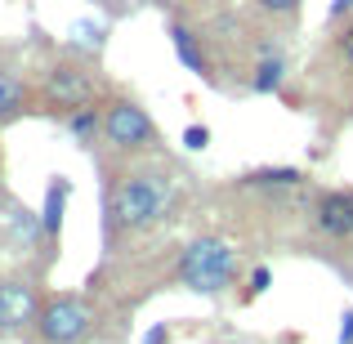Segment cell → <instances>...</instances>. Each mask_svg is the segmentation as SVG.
<instances>
[{
    "instance_id": "cell-15",
    "label": "cell",
    "mask_w": 353,
    "mask_h": 344,
    "mask_svg": "<svg viewBox=\"0 0 353 344\" xmlns=\"http://www.w3.org/2000/svg\"><path fill=\"white\" fill-rule=\"evenodd\" d=\"M206 143H210V125H188L183 130V148H188V152H206Z\"/></svg>"
},
{
    "instance_id": "cell-3",
    "label": "cell",
    "mask_w": 353,
    "mask_h": 344,
    "mask_svg": "<svg viewBox=\"0 0 353 344\" xmlns=\"http://www.w3.org/2000/svg\"><path fill=\"white\" fill-rule=\"evenodd\" d=\"M36 336L45 344H90L94 336V309L81 295H50L36 313Z\"/></svg>"
},
{
    "instance_id": "cell-5",
    "label": "cell",
    "mask_w": 353,
    "mask_h": 344,
    "mask_svg": "<svg viewBox=\"0 0 353 344\" xmlns=\"http://www.w3.org/2000/svg\"><path fill=\"white\" fill-rule=\"evenodd\" d=\"M41 99L50 103V112H77V108L94 103V77H90V68L81 59H59L50 63V72H45L41 81Z\"/></svg>"
},
{
    "instance_id": "cell-10",
    "label": "cell",
    "mask_w": 353,
    "mask_h": 344,
    "mask_svg": "<svg viewBox=\"0 0 353 344\" xmlns=\"http://www.w3.org/2000/svg\"><path fill=\"white\" fill-rule=\"evenodd\" d=\"M286 72H291V63H286V54L282 50H264L255 59V72H250V94H277L282 90V81H286Z\"/></svg>"
},
{
    "instance_id": "cell-21",
    "label": "cell",
    "mask_w": 353,
    "mask_h": 344,
    "mask_svg": "<svg viewBox=\"0 0 353 344\" xmlns=\"http://www.w3.org/2000/svg\"><path fill=\"white\" fill-rule=\"evenodd\" d=\"M157 5H183V0H157Z\"/></svg>"
},
{
    "instance_id": "cell-19",
    "label": "cell",
    "mask_w": 353,
    "mask_h": 344,
    "mask_svg": "<svg viewBox=\"0 0 353 344\" xmlns=\"http://www.w3.org/2000/svg\"><path fill=\"white\" fill-rule=\"evenodd\" d=\"M340 344H353V309H345L340 318Z\"/></svg>"
},
{
    "instance_id": "cell-8",
    "label": "cell",
    "mask_w": 353,
    "mask_h": 344,
    "mask_svg": "<svg viewBox=\"0 0 353 344\" xmlns=\"http://www.w3.org/2000/svg\"><path fill=\"white\" fill-rule=\"evenodd\" d=\"M170 45H174V59H179L183 68L192 72V77L215 81V72H210V54H206V45H201V36L192 32V27L170 23Z\"/></svg>"
},
{
    "instance_id": "cell-4",
    "label": "cell",
    "mask_w": 353,
    "mask_h": 344,
    "mask_svg": "<svg viewBox=\"0 0 353 344\" xmlns=\"http://www.w3.org/2000/svg\"><path fill=\"white\" fill-rule=\"evenodd\" d=\"M103 139L117 152H148V148L161 143V130H157V121L148 117L143 103L112 99V103H103Z\"/></svg>"
},
{
    "instance_id": "cell-14",
    "label": "cell",
    "mask_w": 353,
    "mask_h": 344,
    "mask_svg": "<svg viewBox=\"0 0 353 344\" xmlns=\"http://www.w3.org/2000/svg\"><path fill=\"white\" fill-rule=\"evenodd\" d=\"M268 286H273V268H268V264H259L255 273L246 277V300H259V295H264Z\"/></svg>"
},
{
    "instance_id": "cell-6",
    "label": "cell",
    "mask_w": 353,
    "mask_h": 344,
    "mask_svg": "<svg viewBox=\"0 0 353 344\" xmlns=\"http://www.w3.org/2000/svg\"><path fill=\"white\" fill-rule=\"evenodd\" d=\"M36 313H41L36 286L27 277H5L0 282V340H14L27 327H36Z\"/></svg>"
},
{
    "instance_id": "cell-11",
    "label": "cell",
    "mask_w": 353,
    "mask_h": 344,
    "mask_svg": "<svg viewBox=\"0 0 353 344\" xmlns=\"http://www.w3.org/2000/svg\"><path fill=\"white\" fill-rule=\"evenodd\" d=\"M241 183L255 188V192H282V188H300L304 170L300 165H259V170H250Z\"/></svg>"
},
{
    "instance_id": "cell-9",
    "label": "cell",
    "mask_w": 353,
    "mask_h": 344,
    "mask_svg": "<svg viewBox=\"0 0 353 344\" xmlns=\"http://www.w3.org/2000/svg\"><path fill=\"white\" fill-rule=\"evenodd\" d=\"M68 179L63 174H54L50 179V188H45V201H41V237H45V246H54L59 241V232H63V210H68Z\"/></svg>"
},
{
    "instance_id": "cell-22",
    "label": "cell",
    "mask_w": 353,
    "mask_h": 344,
    "mask_svg": "<svg viewBox=\"0 0 353 344\" xmlns=\"http://www.w3.org/2000/svg\"><path fill=\"white\" fill-rule=\"evenodd\" d=\"M224 344H246V340H224Z\"/></svg>"
},
{
    "instance_id": "cell-1",
    "label": "cell",
    "mask_w": 353,
    "mask_h": 344,
    "mask_svg": "<svg viewBox=\"0 0 353 344\" xmlns=\"http://www.w3.org/2000/svg\"><path fill=\"white\" fill-rule=\"evenodd\" d=\"M165 201H170V179L161 170H130L125 179L117 183V192L108 197V241L125 237V232H143L161 219Z\"/></svg>"
},
{
    "instance_id": "cell-13",
    "label": "cell",
    "mask_w": 353,
    "mask_h": 344,
    "mask_svg": "<svg viewBox=\"0 0 353 344\" xmlns=\"http://www.w3.org/2000/svg\"><path fill=\"white\" fill-rule=\"evenodd\" d=\"M63 125H68V134L77 139L81 148H90L99 134H103V108L85 103V108H77V112H68V117H63Z\"/></svg>"
},
{
    "instance_id": "cell-2",
    "label": "cell",
    "mask_w": 353,
    "mask_h": 344,
    "mask_svg": "<svg viewBox=\"0 0 353 344\" xmlns=\"http://www.w3.org/2000/svg\"><path fill=\"white\" fill-rule=\"evenodd\" d=\"M174 282L192 295H224L237 282V250L219 237H192L179 250Z\"/></svg>"
},
{
    "instance_id": "cell-18",
    "label": "cell",
    "mask_w": 353,
    "mask_h": 344,
    "mask_svg": "<svg viewBox=\"0 0 353 344\" xmlns=\"http://www.w3.org/2000/svg\"><path fill=\"white\" fill-rule=\"evenodd\" d=\"M143 344H170V327H165V322L148 327V331H143Z\"/></svg>"
},
{
    "instance_id": "cell-16",
    "label": "cell",
    "mask_w": 353,
    "mask_h": 344,
    "mask_svg": "<svg viewBox=\"0 0 353 344\" xmlns=\"http://www.w3.org/2000/svg\"><path fill=\"white\" fill-rule=\"evenodd\" d=\"M264 14H295L300 9V0H255Z\"/></svg>"
},
{
    "instance_id": "cell-17",
    "label": "cell",
    "mask_w": 353,
    "mask_h": 344,
    "mask_svg": "<svg viewBox=\"0 0 353 344\" xmlns=\"http://www.w3.org/2000/svg\"><path fill=\"white\" fill-rule=\"evenodd\" d=\"M336 45H340V59H345L349 68H353V23H345V32L336 36Z\"/></svg>"
},
{
    "instance_id": "cell-7",
    "label": "cell",
    "mask_w": 353,
    "mask_h": 344,
    "mask_svg": "<svg viewBox=\"0 0 353 344\" xmlns=\"http://www.w3.org/2000/svg\"><path fill=\"white\" fill-rule=\"evenodd\" d=\"M313 228L331 241H353V188H327L313 201Z\"/></svg>"
},
{
    "instance_id": "cell-20",
    "label": "cell",
    "mask_w": 353,
    "mask_h": 344,
    "mask_svg": "<svg viewBox=\"0 0 353 344\" xmlns=\"http://www.w3.org/2000/svg\"><path fill=\"white\" fill-rule=\"evenodd\" d=\"M349 14H353V0H331L327 18H349Z\"/></svg>"
},
{
    "instance_id": "cell-12",
    "label": "cell",
    "mask_w": 353,
    "mask_h": 344,
    "mask_svg": "<svg viewBox=\"0 0 353 344\" xmlns=\"http://www.w3.org/2000/svg\"><path fill=\"white\" fill-rule=\"evenodd\" d=\"M27 103H32L27 81L18 77V72H0V125H5V121H14V117H23Z\"/></svg>"
}]
</instances>
